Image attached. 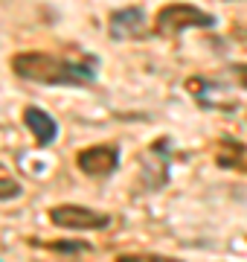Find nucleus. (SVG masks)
Returning <instances> with one entry per match:
<instances>
[{"label":"nucleus","instance_id":"nucleus-5","mask_svg":"<svg viewBox=\"0 0 247 262\" xmlns=\"http://www.w3.org/2000/svg\"><path fill=\"white\" fill-rule=\"evenodd\" d=\"M108 35L114 41H134L149 35V18L143 6H122L108 15Z\"/></svg>","mask_w":247,"mask_h":262},{"label":"nucleus","instance_id":"nucleus-6","mask_svg":"<svg viewBox=\"0 0 247 262\" xmlns=\"http://www.w3.org/2000/svg\"><path fill=\"white\" fill-rule=\"evenodd\" d=\"M169 149H171V140L169 137H163L160 143H154L149 155L143 158V184L145 189H163L166 187V181H169Z\"/></svg>","mask_w":247,"mask_h":262},{"label":"nucleus","instance_id":"nucleus-7","mask_svg":"<svg viewBox=\"0 0 247 262\" xmlns=\"http://www.w3.org/2000/svg\"><path fill=\"white\" fill-rule=\"evenodd\" d=\"M23 122H27V128L32 131V137L38 146H53L58 137V122L50 117L44 108L38 105H27V111H23Z\"/></svg>","mask_w":247,"mask_h":262},{"label":"nucleus","instance_id":"nucleus-8","mask_svg":"<svg viewBox=\"0 0 247 262\" xmlns=\"http://www.w3.org/2000/svg\"><path fill=\"white\" fill-rule=\"evenodd\" d=\"M44 248L47 251H58V253H64V256H79V253H90L93 251V245L85 242V239H64V242H44Z\"/></svg>","mask_w":247,"mask_h":262},{"label":"nucleus","instance_id":"nucleus-1","mask_svg":"<svg viewBox=\"0 0 247 262\" xmlns=\"http://www.w3.org/2000/svg\"><path fill=\"white\" fill-rule=\"evenodd\" d=\"M12 70L15 76L38 84H56V88H85L96 82V67L87 61H73V58L56 56V53H15L12 56Z\"/></svg>","mask_w":247,"mask_h":262},{"label":"nucleus","instance_id":"nucleus-3","mask_svg":"<svg viewBox=\"0 0 247 262\" xmlns=\"http://www.w3.org/2000/svg\"><path fill=\"white\" fill-rule=\"evenodd\" d=\"M50 222L61 230H105L111 227V215L82 204H58L50 210Z\"/></svg>","mask_w":247,"mask_h":262},{"label":"nucleus","instance_id":"nucleus-2","mask_svg":"<svg viewBox=\"0 0 247 262\" xmlns=\"http://www.w3.org/2000/svg\"><path fill=\"white\" fill-rule=\"evenodd\" d=\"M218 18L212 12H204L195 3H166L154 18V35L181 38L186 29H215Z\"/></svg>","mask_w":247,"mask_h":262},{"label":"nucleus","instance_id":"nucleus-11","mask_svg":"<svg viewBox=\"0 0 247 262\" xmlns=\"http://www.w3.org/2000/svg\"><path fill=\"white\" fill-rule=\"evenodd\" d=\"M230 70H233V76L238 79V84L247 91V64H241V61H236V64H230Z\"/></svg>","mask_w":247,"mask_h":262},{"label":"nucleus","instance_id":"nucleus-4","mask_svg":"<svg viewBox=\"0 0 247 262\" xmlns=\"http://www.w3.org/2000/svg\"><path fill=\"white\" fill-rule=\"evenodd\" d=\"M76 166L87 178H108L119 169V146L116 143H102V146H90L76 155Z\"/></svg>","mask_w":247,"mask_h":262},{"label":"nucleus","instance_id":"nucleus-10","mask_svg":"<svg viewBox=\"0 0 247 262\" xmlns=\"http://www.w3.org/2000/svg\"><path fill=\"white\" fill-rule=\"evenodd\" d=\"M116 262H183L169 253H119Z\"/></svg>","mask_w":247,"mask_h":262},{"label":"nucleus","instance_id":"nucleus-9","mask_svg":"<svg viewBox=\"0 0 247 262\" xmlns=\"http://www.w3.org/2000/svg\"><path fill=\"white\" fill-rule=\"evenodd\" d=\"M23 189L15 178H12V172L3 163H0V201H12V198H18Z\"/></svg>","mask_w":247,"mask_h":262}]
</instances>
